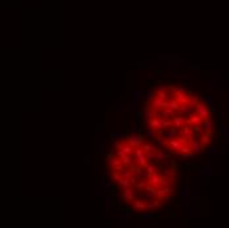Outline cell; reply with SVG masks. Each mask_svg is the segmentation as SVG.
Returning a JSON list of instances; mask_svg holds the SVG:
<instances>
[{
	"label": "cell",
	"instance_id": "obj_3",
	"mask_svg": "<svg viewBox=\"0 0 229 228\" xmlns=\"http://www.w3.org/2000/svg\"><path fill=\"white\" fill-rule=\"evenodd\" d=\"M107 162H108V165L111 166V168H114V170H117V171H121L124 169L123 160H121L117 154H116V156L108 154V156H107Z\"/></svg>",
	"mask_w": 229,
	"mask_h": 228
},
{
	"label": "cell",
	"instance_id": "obj_29",
	"mask_svg": "<svg viewBox=\"0 0 229 228\" xmlns=\"http://www.w3.org/2000/svg\"><path fill=\"white\" fill-rule=\"evenodd\" d=\"M141 148H142L145 152H152V150H154V146H152L150 144H142V146H141Z\"/></svg>",
	"mask_w": 229,
	"mask_h": 228
},
{
	"label": "cell",
	"instance_id": "obj_26",
	"mask_svg": "<svg viewBox=\"0 0 229 228\" xmlns=\"http://www.w3.org/2000/svg\"><path fill=\"white\" fill-rule=\"evenodd\" d=\"M149 185V182H148V179L145 181V182H137L136 183V188H138V190H142V188H146V186Z\"/></svg>",
	"mask_w": 229,
	"mask_h": 228
},
{
	"label": "cell",
	"instance_id": "obj_10",
	"mask_svg": "<svg viewBox=\"0 0 229 228\" xmlns=\"http://www.w3.org/2000/svg\"><path fill=\"white\" fill-rule=\"evenodd\" d=\"M116 148H117L119 150H123L124 153H126V154H130V156L135 154V148H133L128 141H126V143H116Z\"/></svg>",
	"mask_w": 229,
	"mask_h": 228
},
{
	"label": "cell",
	"instance_id": "obj_31",
	"mask_svg": "<svg viewBox=\"0 0 229 228\" xmlns=\"http://www.w3.org/2000/svg\"><path fill=\"white\" fill-rule=\"evenodd\" d=\"M175 174V170H170V169H166V170L163 171V175H167V177H171Z\"/></svg>",
	"mask_w": 229,
	"mask_h": 228
},
{
	"label": "cell",
	"instance_id": "obj_1",
	"mask_svg": "<svg viewBox=\"0 0 229 228\" xmlns=\"http://www.w3.org/2000/svg\"><path fill=\"white\" fill-rule=\"evenodd\" d=\"M188 143H191V141H188V140H186L184 137L179 136V137H175V139L169 140L167 143H165V145H166L171 152H174V153H182L183 146Z\"/></svg>",
	"mask_w": 229,
	"mask_h": 228
},
{
	"label": "cell",
	"instance_id": "obj_8",
	"mask_svg": "<svg viewBox=\"0 0 229 228\" xmlns=\"http://www.w3.org/2000/svg\"><path fill=\"white\" fill-rule=\"evenodd\" d=\"M174 98L179 103H181V104H188L190 100H191V94H190V92H187V91L177 92V94H174Z\"/></svg>",
	"mask_w": 229,
	"mask_h": 228
},
{
	"label": "cell",
	"instance_id": "obj_30",
	"mask_svg": "<svg viewBox=\"0 0 229 228\" xmlns=\"http://www.w3.org/2000/svg\"><path fill=\"white\" fill-rule=\"evenodd\" d=\"M157 207V204H155V202H148L146 203V210H153V208Z\"/></svg>",
	"mask_w": 229,
	"mask_h": 228
},
{
	"label": "cell",
	"instance_id": "obj_11",
	"mask_svg": "<svg viewBox=\"0 0 229 228\" xmlns=\"http://www.w3.org/2000/svg\"><path fill=\"white\" fill-rule=\"evenodd\" d=\"M203 121H204L203 117H201L199 114H191V115H190V117L187 119L186 124H190V125L195 127V125H200Z\"/></svg>",
	"mask_w": 229,
	"mask_h": 228
},
{
	"label": "cell",
	"instance_id": "obj_22",
	"mask_svg": "<svg viewBox=\"0 0 229 228\" xmlns=\"http://www.w3.org/2000/svg\"><path fill=\"white\" fill-rule=\"evenodd\" d=\"M171 179H170V177H167V175H162V178H161V186L162 187H166V186H170L171 185Z\"/></svg>",
	"mask_w": 229,
	"mask_h": 228
},
{
	"label": "cell",
	"instance_id": "obj_17",
	"mask_svg": "<svg viewBox=\"0 0 229 228\" xmlns=\"http://www.w3.org/2000/svg\"><path fill=\"white\" fill-rule=\"evenodd\" d=\"M211 136H212V132H207V133H204L203 136L200 137V143L203 144L204 149L207 148V145H208L209 141H211Z\"/></svg>",
	"mask_w": 229,
	"mask_h": 228
},
{
	"label": "cell",
	"instance_id": "obj_15",
	"mask_svg": "<svg viewBox=\"0 0 229 228\" xmlns=\"http://www.w3.org/2000/svg\"><path fill=\"white\" fill-rule=\"evenodd\" d=\"M132 206L137 211H143V210H146V202H143V200H141V199H135L132 202Z\"/></svg>",
	"mask_w": 229,
	"mask_h": 228
},
{
	"label": "cell",
	"instance_id": "obj_18",
	"mask_svg": "<svg viewBox=\"0 0 229 228\" xmlns=\"http://www.w3.org/2000/svg\"><path fill=\"white\" fill-rule=\"evenodd\" d=\"M165 137H166V139H169V140L175 139V137H177V128H174V127L169 128L166 132H165Z\"/></svg>",
	"mask_w": 229,
	"mask_h": 228
},
{
	"label": "cell",
	"instance_id": "obj_14",
	"mask_svg": "<svg viewBox=\"0 0 229 228\" xmlns=\"http://www.w3.org/2000/svg\"><path fill=\"white\" fill-rule=\"evenodd\" d=\"M172 123H174V128L177 129H181L182 127L186 125V121H184V117L182 115H175L172 117Z\"/></svg>",
	"mask_w": 229,
	"mask_h": 228
},
{
	"label": "cell",
	"instance_id": "obj_32",
	"mask_svg": "<svg viewBox=\"0 0 229 228\" xmlns=\"http://www.w3.org/2000/svg\"><path fill=\"white\" fill-rule=\"evenodd\" d=\"M181 156H182V157H184V158H187V157H194V156H195V153H194V152H188V153H182Z\"/></svg>",
	"mask_w": 229,
	"mask_h": 228
},
{
	"label": "cell",
	"instance_id": "obj_28",
	"mask_svg": "<svg viewBox=\"0 0 229 228\" xmlns=\"http://www.w3.org/2000/svg\"><path fill=\"white\" fill-rule=\"evenodd\" d=\"M146 157H148V160H149V161L155 160V158H157V153H154V150H152V152H146Z\"/></svg>",
	"mask_w": 229,
	"mask_h": 228
},
{
	"label": "cell",
	"instance_id": "obj_20",
	"mask_svg": "<svg viewBox=\"0 0 229 228\" xmlns=\"http://www.w3.org/2000/svg\"><path fill=\"white\" fill-rule=\"evenodd\" d=\"M191 109H192V108L188 106V104H182L181 108L178 109L177 112H178V115H182V116H184V115H186L188 111H191Z\"/></svg>",
	"mask_w": 229,
	"mask_h": 228
},
{
	"label": "cell",
	"instance_id": "obj_27",
	"mask_svg": "<svg viewBox=\"0 0 229 228\" xmlns=\"http://www.w3.org/2000/svg\"><path fill=\"white\" fill-rule=\"evenodd\" d=\"M198 103H199L198 98H196V96H191V100H190L188 106L191 107V108H194V107H196V104H198Z\"/></svg>",
	"mask_w": 229,
	"mask_h": 228
},
{
	"label": "cell",
	"instance_id": "obj_19",
	"mask_svg": "<svg viewBox=\"0 0 229 228\" xmlns=\"http://www.w3.org/2000/svg\"><path fill=\"white\" fill-rule=\"evenodd\" d=\"M169 157V152H163V150H161V149H158L157 150V158L155 160L157 161H165Z\"/></svg>",
	"mask_w": 229,
	"mask_h": 228
},
{
	"label": "cell",
	"instance_id": "obj_16",
	"mask_svg": "<svg viewBox=\"0 0 229 228\" xmlns=\"http://www.w3.org/2000/svg\"><path fill=\"white\" fill-rule=\"evenodd\" d=\"M191 148H192V152H195V153H199V152L204 150L203 144L199 143L198 140H192V141H191Z\"/></svg>",
	"mask_w": 229,
	"mask_h": 228
},
{
	"label": "cell",
	"instance_id": "obj_21",
	"mask_svg": "<svg viewBox=\"0 0 229 228\" xmlns=\"http://www.w3.org/2000/svg\"><path fill=\"white\" fill-rule=\"evenodd\" d=\"M119 186H121V187H129V186H132V182H130V179L129 178H121L120 181H119Z\"/></svg>",
	"mask_w": 229,
	"mask_h": 228
},
{
	"label": "cell",
	"instance_id": "obj_25",
	"mask_svg": "<svg viewBox=\"0 0 229 228\" xmlns=\"http://www.w3.org/2000/svg\"><path fill=\"white\" fill-rule=\"evenodd\" d=\"M145 169L148 170V174H153L154 171H157V168H155V166L153 165V164L150 162V161L148 162V165H146V168H145Z\"/></svg>",
	"mask_w": 229,
	"mask_h": 228
},
{
	"label": "cell",
	"instance_id": "obj_5",
	"mask_svg": "<svg viewBox=\"0 0 229 228\" xmlns=\"http://www.w3.org/2000/svg\"><path fill=\"white\" fill-rule=\"evenodd\" d=\"M195 128L192 125H190V124H186L184 127H182L181 129H179V136L184 137L186 140H188V141H192L195 137Z\"/></svg>",
	"mask_w": 229,
	"mask_h": 228
},
{
	"label": "cell",
	"instance_id": "obj_12",
	"mask_svg": "<svg viewBox=\"0 0 229 228\" xmlns=\"http://www.w3.org/2000/svg\"><path fill=\"white\" fill-rule=\"evenodd\" d=\"M117 156L120 157L121 160H123L124 166H126V168H130V166L133 165V161H132V157H133V156L124 153L123 150H117Z\"/></svg>",
	"mask_w": 229,
	"mask_h": 228
},
{
	"label": "cell",
	"instance_id": "obj_9",
	"mask_svg": "<svg viewBox=\"0 0 229 228\" xmlns=\"http://www.w3.org/2000/svg\"><path fill=\"white\" fill-rule=\"evenodd\" d=\"M123 188V194H124V200L125 202H133L136 199V193L133 190L132 186H129V187H121Z\"/></svg>",
	"mask_w": 229,
	"mask_h": 228
},
{
	"label": "cell",
	"instance_id": "obj_7",
	"mask_svg": "<svg viewBox=\"0 0 229 228\" xmlns=\"http://www.w3.org/2000/svg\"><path fill=\"white\" fill-rule=\"evenodd\" d=\"M177 114H178V112L175 111V109H172V108H170V107H167V108L159 109V111L157 112V116L163 117V119H172V117H174Z\"/></svg>",
	"mask_w": 229,
	"mask_h": 228
},
{
	"label": "cell",
	"instance_id": "obj_13",
	"mask_svg": "<svg viewBox=\"0 0 229 228\" xmlns=\"http://www.w3.org/2000/svg\"><path fill=\"white\" fill-rule=\"evenodd\" d=\"M128 143L133 146V148H140L142 146V136H137V134H133V136L128 137Z\"/></svg>",
	"mask_w": 229,
	"mask_h": 228
},
{
	"label": "cell",
	"instance_id": "obj_2",
	"mask_svg": "<svg viewBox=\"0 0 229 228\" xmlns=\"http://www.w3.org/2000/svg\"><path fill=\"white\" fill-rule=\"evenodd\" d=\"M133 158L136 160V164H137L140 168H146L149 160H148V157H146V152L143 150L142 148H136L135 149V154H133Z\"/></svg>",
	"mask_w": 229,
	"mask_h": 228
},
{
	"label": "cell",
	"instance_id": "obj_24",
	"mask_svg": "<svg viewBox=\"0 0 229 228\" xmlns=\"http://www.w3.org/2000/svg\"><path fill=\"white\" fill-rule=\"evenodd\" d=\"M120 173H121V175H123L124 178H130L132 175H135V173H133V171L130 170V169H129V170H126V169H123V170H121Z\"/></svg>",
	"mask_w": 229,
	"mask_h": 228
},
{
	"label": "cell",
	"instance_id": "obj_23",
	"mask_svg": "<svg viewBox=\"0 0 229 228\" xmlns=\"http://www.w3.org/2000/svg\"><path fill=\"white\" fill-rule=\"evenodd\" d=\"M212 128H213V123H212V120L211 119L204 120V129H206V132H212Z\"/></svg>",
	"mask_w": 229,
	"mask_h": 228
},
{
	"label": "cell",
	"instance_id": "obj_6",
	"mask_svg": "<svg viewBox=\"0 0 229 228\" xmlns=\"http://www.w3.org/2000/svg\"><path fill=\"white\" fill-rule=\"evenodd\" d=\"M196 114L200 115V116L203 117V120L211 119V111H209V109L206 107V104L201 103V102H199L198 104H196Z\"/></svg>",
	"mask_w": 229,
	"mask_h": 228
},
{
	"label": "cell",
	"instance_id": "obj_4",
	"mask_svg": "<svg viewBox=\"0 0 229 228\" xmlns=\"http://www.w3.org/2000/svg\"><path fill=\"white\" fill-rule=\"evenodd\" d=\"M149 107L152 109H154V111L158 112L159 109H163V108H167V107H169V99L163 100V99H161V98L155 96L154 99L149 102Z\"/></svg>",
	"mask_w": 229,
	"mask_h": 228
}]
</instances>
